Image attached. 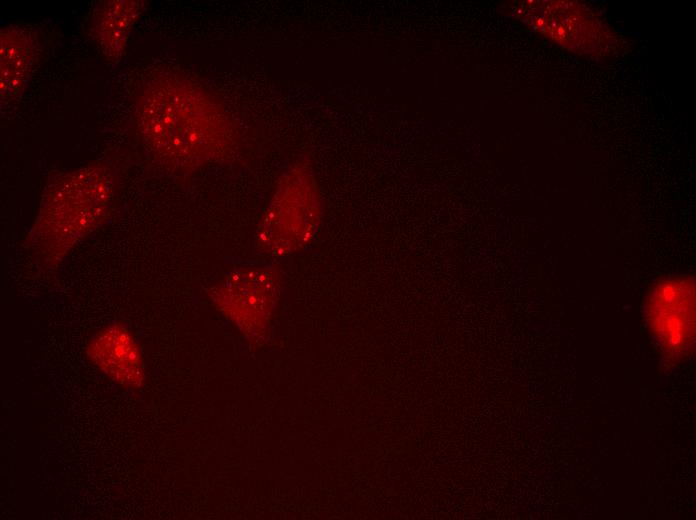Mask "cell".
I'll return each mask as SVG.
<instances>
[{
	"label": "cell",
	"mask_w": 696,
	"mask_h": 520,
	"mask_svg": "<svg viewBox=\"0 0 696 520\" xmlns=\"http://www.w3.org/2000/svg\"><path fill=\"white\" fill-rule=\"evenodd\" d=\"M146 147L170 169L188 171L228 157L237 134L222 104L180 76L149 81L136 103Z\"/></svg>",
	"instance_id": "1"
},
{
	"label": "cell",
	"mask_w": 696,
	"mask_h": 520,
	"mask_svg": "<svg viewBox=\"0 0 696 520\" xmlns=\"http://www.w3.org/2000/svg\"><path fill=\"white\" fill-rule=\"evenodd\" d=\"M114 193L111 171L88 165L55 178L43 193L31 243L39 260L56 265L109 215Z\"/></svg>",
	"instance_id": "2"
},
{
	"label": "cell",
	"mask_w": 696,
	"mask_h": 520,
	"mask_svg": "<svg viewBox=\"0 0 696 520\" xmlns=\"http://www.w3.org/2000/svg\"><path fill=\"white\" fill-rule=\"evenodd\" d=\"M320 200L310 169L296 163L286 170L254 236L256 250L272 257L303 251L314 238Z\"/></svg>",
	"instance_id": "3"
},
{
	"label": "cell",
	"mask_w": 696,
	"mask_h": 520,
	"mask_svg": "<svg viewBox=\"0 0 696 520\" xmlns=\"http://www.w3.org/2000/svg\"><path fill=\"white\" fill-rule=\"evenodd\" d=\"M646 320L664 356L682 360L695 346V280L674 276L652 287L645 305Z\"/></svg>",
	"instance_id": "4"
},
{
	"label": "cell",
	"mask_w": 696,
	"mask_h": 520,
	"mask_svg": "<svg viewBox=\"0 0 696 520\" xmlns=\"http://www.w3.org/2000/svg\"><path fill=\"white\" fill-rule=\"evenodd\" d=\"M281 274L271 265H245L228 272L212 294L219 309L245 334L263 333L275 309Z\"/></svg>",
	"instance_id": "5"
},
{
	"label": "cell",
	"mask_w": 696,
	"mask_h": 520,
	"mask_svg": "<svg viewBox=\"0 0 696 520\" xmlns=\"http://www.w3.org/2000/svg\"><path fill=\"white\" fill-rule=\"evenodd\" d=\"M87 355L117 384L130 389L142 386V354L131 332L122 324H111L98 331L87 346Z\"/></svg>",
	"instance_id": "6"
},
{
	"label": "cell",
	"mask_w": 696,
	"mask_h": 520,
	"mask_svg": "<svg viewBox=\"0 0 696 520\" xmlns=\"http://www.w3.org/2000/svg\"><path fill=\"white\" fill-rule=\"evenodd\" d=\"M38 42L28 30L9 26L1 29V100L17 98L29 79L37 54Z\"/></svg>",
	"instance_id": "7"
},
{
	"label": "cell",
	"mask_w": 696,
	"mask_h": 520,
	"mask_svg": "<svg viewBox=\"0 0 696 520\" xmlns=\"http://www.w3.org/2000/svg\"><path fill=\"white\" fill-rule=\"evenodd\" d=\"M144 1H101L95 8L92 20L93 33L107 59L117 61L123 55L127 40Z\"/></svg>",
	"instance_id": "8"
}]
</instances>
